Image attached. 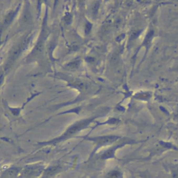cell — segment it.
Listing matches in <instances>:
<instances>
[{
	"label": "cell",
	"mask_w": 178,
	"mask_h": 178,
	"mask_svg": "<svg viewBox=\"0 0 178 178\" xmlns=\"http://www.w3.org/2000/svg\"><path fill=\"white\" fill-rule=\"evenodd\" d=\"M93 121V118L92 119H87V120H84V121H80L79 123H76L75 125H72L71 127H70L68 129H67L64 134L61 136L60 137L57 138V139H55L54 140H51L48 142V143H57L60 142L61 140H64L65 139H66L68 137H71L73 134H75V133H77V132H79V130H81V129H83L85 127H86L89 123H91V121Z\"/></svg>",
	"instance_id": "obj_1"
},
{
	"label": "cell",
	"mask_w": 178,
	"mask_h": 178,
	"mask_svg": "<svg viewBox=\"0 0 178 178\" xmlns=\"http://www.w3.org/2000/svg\"><path fill=\"white\" fill-rule=\"evenodd\" d=\"M29 40H30L29 37H27V38H24V39L20 43V44H19V45L14 49V50L12 51L10 57L8 58V61H7V64H6V68H8V67L13 64V62L14 61L20 56V54L23 51V50H24V48L27 47V44L29 43Z\"/></svg>",
	"instance_id": "obj_2"
},
{
	"label": "cell",
	"mask_w": 178,
	"mask_h": 178,
	"mask_svg": "<svg viewBox=\"0 0 178 178\" xmlns=\"http://www.w3.org/2000/svg\"><path fill=\"white\" fill-rule=\"evenodd\" d=\"M117 139H118V137H116V136H105V137H97V138H93V139H90L97 143V144L102 145L113 142Z\"/></svg>",
	"instance_id": "obj_3"
},
{
	"label": "cell",
	"mask_w": 178,
	"mask_h": 178,
	"mask_svg": "<svg viewBox=\"0 0 178 178\" xmlns=\"http://www.w3.org/2000/svg\"><path fill=\"white\" fill-rule=\"evenodd\" d=\"M61 169V167L59 165H55V166H50V168L46 169L43 173V178H48L54 175L55 174L58 173Z\"/></svg>",
	"instance_id": "obj_4"
},
{
	"label": "cell",
	"mask_w": 178,
	"mask_h": 178,
	"mask_svg": "<svg viewBox=\"0 0 178 178\" xmlns=\"http://www.w3.org/2000/svg\"><path fill=\"white\" fill-rule=\"evenodd\" d=\"M41 170L40 168H34V167L27 168L24 169V171L22 172V174L25 177H34L40 173Z\"/></svg>",
	"instance_id": "obj_5"
},
{
	"label": "cell",
	"mask_w": 178,
	"mask_h": 178,
	"mask_svg": "<svg viewBox=\"0 0 178 178\" xmlns=\"http://www.w3.org/2000/svg\"><path fill=\"white\" fill-rule=\"evenodd\" d=\"M19 169L16 168H11L8 170H6L3 173L2 178H12L18 173Z\"/></svg>",
	"instance_id": "obj_6"
},
{
	"label": "cell",
	"mask_w": 178,
	"mask_h": 178,
	"mask_svg": "<svg viewBox=\"0 0 178 178\" xmlns=\"http://www.w3.org/2000/svg\"><path fill=\"white\" fill-rule=\"evenodd\" d=\"M80 65V61L79 60H75L73 61L70 62L65 65V68L68 70H75Z\"/></svg>",
	"instance_id": "obj_7"
},
{
	"label": "cell",
	"mask_w": 178,
	"mask_h": 178,
	"mask_svg": "<svg viewBox=\"0 0 178 178\" xmlns=\"http://www.w3.org/2000/svg\"><path fill=\"white\" fill-rule=\"evenodd\" d=\"M43 37L40 40L38 41V44L36 45V46L35 47V48L34 49V51H32V55L35 56L36 54H38V53H40V51H42V49H43Z\"/></svg>",
	"instance_id": "obj_8"
},
{
	"label": "cell",
	"mask_w": 178,
	"mask_h": 178,
	"mask_svg": "<svg viewBox=\"0 0 178 178\" xmlns=\"http://www.w3.org/2000/svg\"><path fill=\"white\" fill-rule=\"evenodd\" d=\"M14 16H15V12H14V11H11V12L6 16V18L4 19L3 26H4V27H6V26H8V24H10L11 22H12Z\"/></svg>",
	"instance_id": "obj_9"
},
{
	"label": "cell",
	"mask_w": 178,
	"mask_h": 178,
	"mask_svg": "<svg viewBox=\"0 0 178 178\" xmlns=\"http://www.w3.org/2000/svg\"><path fill=\"white\" fill-rule=\"evenodd\" d=\"M121 176V172L118 170H112L107 175V178H120Z\"/></svg>",
	"instance_id": "obj_10"
},
{
	"label": "cell",
	"mask_w": 178,
	"mask_h": 178,
	"mask_svg": "<svg viewBox=\"0 0 178 178\" xmlns=\"http://www.w3.org/2000/svg\"><path fill=\"white\" fill-rule=\"evenodd\" d=\"M72 84L74 86H75L76 88H78L80 90H86V85L85 83H83V82H81V81H73Z\"/></svg>",
	"instance_id": "obj_11"
},
{
	"label": "cell",
	"mask_w": 178,
	"mask_h": 178,
	"mask_svg": "<svg viewBox=\"0 0 178 178\" xmlns=\"http://www.w3.org/2000/svg\"><path fill=\"white\" fill-rule=\"evenodd\" d=\"M114 153H115V149H111V150H109L107 152L104 153V154H102V159H108V158H111L112 156L114 155Z\"/></svg>",
	"instance_id": "obj_12"
},
{
	"label": "cell",
	"mask_w": 178,
	"mask_h": 178,
	"mask_svg": "<svg viewBox=\"0 0 178 178\" xmlns=\"http://www.w3.org/2000/svg\"><path fill=\"white\" fill-rule=\"evenodd\" d=\"M153 34H154V32H153V31H151V32H150L148 34V35H147V36H146V38H145L144 42H143V45H148L149 44H150V40H151V38H153Z\"/></svg>",
	"instance_id": "obj_13"
},
{
	"label": "cell",
	"mask_w": 178,
	"mask_h": 178,
	"mask_svg": "<svg viewBox=\"0 0 178 178\" xmlns=\"http://www.w3.org/2000/svg\"><path fill=\"white\" fill-rule=\"evenodd\" d=\"M150 97V95L148 93H143V94H139L137 96H136L137 98H139V99H148Z\"/></svg>",
	"instance_id": "obj_14"
},
{
	"label": "cell",
	"mask_w": 178,
	"mask_h": 178,
	"mask_svg": "<svg viewBox=\"0 0 178 178\" xmlns=\"http://www.w3.org/2000/svg\"><path fill=\"white\" fill-rule=\"evenodd\" d=\"M64 21H65V23H67V24H70V23L72 22L71 15H70V14L66 15L64 17Z\"/></svg>",
	"instance_id": "obj_15"
},
{
	"label": "cell",
	"mask_w": 178,
	"mask_h": 178,
	"mask_svg": "<svg viewBox=\"0 0 178 178\" xmlns=\"http://www.w3.org/2000/svg\"><path fill=\"white\" fill-rule=\"evenodd\" d=\"M98 7H99V5H98V4L97 3H96V4L93 6V13H97V10H98Z\"/></svg>",
	"instance_id": "obj_16"
},
{
	"label": "cell",
	"mask_w": 178,
	"mask_h": 178,
	"mask_svg": "<svg viewBox=\"0 0 178 178\" xmlns=\"http://www.w3.org/2000/svg\"><path fill=\"white\" fill-rule=\"evenodd\" d=\"M91 27H91V25L90 24H86V33H87L88 34V33L91 31Z\"/></svg>",
	"instance_id": "obj_17"
},
{
	"label": "cell",
	"mask_w": 178,
	"mask_h": 178,
	"mask_svg": "<svg viewBox=\"0 0 178 178\" xmlns=\"http://www.w3.org/2000/svg\"><path fill=\"white\" fill-rule=\"evenodd\" d=\"M86 60H87L88 61L91 63V62H93V61L95 60V59H94V58H92V57H88V58H87V59H86Z\"/></svg>",
	"instance_id": "obj_18"
},
{
	"label": "cell",
	"mask_w": 178,
	"mask_h": 178,
	"mask_svg": "<svg viewBox=\"0 0 178 178\" xmlns=\"http://www.w3.org/2000/svg\"><path fill=\"white\" fill-rule=\"evenodd\" d=\"M173 178H178V172H175L173 174Z\"/></svg>",
	"instance_id": "obj_19"
}]
</instances>
